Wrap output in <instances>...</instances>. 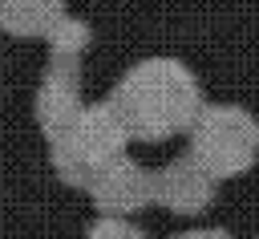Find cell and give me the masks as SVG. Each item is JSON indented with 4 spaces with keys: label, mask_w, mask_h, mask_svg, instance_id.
<instances>
[{
    "label": "cell",
    "mask_w": 259,
    "mask_h": 239,
    "mask_svg": "<svg viewBox=\"0 0 259 239\" xmlns=\"http://www.w3.org/2000/svg\"><path fill=\"white\" fill-rule=\"evenodd\" d=\"M89 203L97 207V215L105 219H130L138 211H146L154 203V170H146L142 162H134L130 154L101 166L89 182Z\"/></svg>",
    "instance_id": "obj_5"
},
{
    "label": "cell",
    "mask_w": 259,
    "mask_h": 239,
    "mask_svg": "<svg viewBox=\"0 0 259 239\" xmlns=\"http://www.w3.org/2000/svg\"><path fill=\"white\" fill-rule=\"evenodd\" d=\"M214 182L235 178L255 166L259 158V117L243 105H202V113L190 126V150H186Z\"/></svg>",
    "instance_id": "obj_3"
},
{
    "label": "cell",
    "mask_w": 259,
    "mask_h": 239,
    "mask_svg": "<svg viewBox=\"0 0 259 239\" xmlns=\"http://www.w3.org/2000/svg\"><path fill=\"white\" fill-rule=\"evenodd\" d=\"M170 239H231L227 231H214V227H194V231H178Z\"/></svg>",
    "instance_id": "obj_10"
},
{
    "label": "cell",
    "mask_w": 259,
    "mask_h": 239,
    "mask_svg": "<svg viewBox=\"0 0 259 239\" xmlns=\"http://www.w3.org/2000/svg\"><path fill=\"white\" fill-rule=\"evenodd\" d=\"M154 203L170 215H202L214 203V178L190 154H178L154 170Z\"/></svg>",
    "instance_id": "obj_6"
},
{
    "label": "cell",
    "mask_w": 259,
    "mask_h": 239,
    "mask_svg": "<svg viewBox=\"0 0 259 239\" xmlns=\"http://www.w3.org/2000/svg\"><path fill=\"white\" fill-rule=\"evenodd\" d=\"M65 4L61 0H0V32L8 36H36L49 41L53 28L65 20Z\"/></svg>",
    "instance_id": "obj_7"
},
{
    "label": "cell",
    "mask_w": 259,
    "mask_h": 239,
    "mask_svg": "<svg viewBox=\"0 0 259 239\" xmlns=\"http://www.w3.org/2000/svg\"><path fill=\"white\" fill-rule=\"evenodd\" d=\"M89 41H93L89 20H85V16H77V12H65V20H61V24L53 28V36H49V57L81 61V53L89 49Z\"/></svg>",
    "instance_id": "obj_8"
},
{
    "label": "cell",
    "mask_w": 259,
    "mask_h": 239,
    "mask_svg": "<svg viewBox=\"0 0 259 239\" xmlns=\"http://www.w3.org/2000/svg\"><path fill=\"white\" fill-rule=\"evenodd\" d=\"M85 101H81V61H61V57H49L45 73H40V85H36V97H32V117L45 134V142H61L73 122L81 117Z\"/></svg>",
    "instance_id": "obj_4"
},
{
    "label": "cell",
    "mask_w": 259,
    "mask_h": 239,
    "mask_svg": "<svg viewBox=\"0 0 259 239\" xmlns=\"http://www.w3.org/2000/svg\"><path fill=\"white\" fill-rule=\"evenodd\" d=\"M105 101L121 113L130 138L138 142H166L174 134H190L194 117L202 113L198 77L178 57H146L130 65Z\"/></svg>",
    "instance_id": "obj_1"
},
{
    "label": "cell",
    "mask_w": 259,
    "mask_h": 239,
    "mask_svg": "<svg viewBox=\"0 0 259 239\" xmlns=\"http://www.w3.org/2000/svg\"><path fill=\"white\" fill-rule=\"evenodd\" d=\"M85 239H150V235L138 223H130V219H105V215H97L89 223Z\"/></svg>",
    "instance_id": "obj_9"
},
{
    "label": "cell",
    "mask_w": 259,
    "mask_h": 239,
    "mask_svg": "<svg viewBox=\"0 0 259 239\" xmlns=\"http://www.w3.org/2000/svg\"><path fill=\"white\" fill-rule=\"evenodd\" d=\"M130 146V130L121 122V113L109 101H93L81 109V117L73 122V130L49 146V162L53 174L73 186V190H89L93 174L117 158H125Z\"/></svg>",
    "instance_id": "obj_2"
}]
</instances>
